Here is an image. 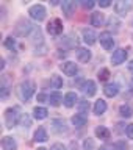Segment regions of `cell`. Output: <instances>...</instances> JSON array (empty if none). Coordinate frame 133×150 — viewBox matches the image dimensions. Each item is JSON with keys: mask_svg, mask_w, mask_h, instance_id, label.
Returning a JSON list of instances; mask_svg holds the SVG:
<instances>
[{"mask_svg": "<svg viewBox=\"0 0 133 150\" xmlns=\"http://www.w3.org/2000/svg\"><path fill=\"white\" fill-rule=\"evenodd\" d=\"M47 102H49L52 106H60V105H61V102H64V98L61 97V94H60V92H52L50 96L47 97Z\"/></svg>", "mask_w": 133, "mask_h": 150, "instance_id": "obj_15", "label": "cell"}, {"mask_svg": "<svg viewBox=\"0 0 133 150\" xmlns=\"http://www.w3.org/2000/svg\"><path fill=\"white\" fill-rule=\"evenodd\" d=\"M83 145H85V150H91V149H94V141L92 139H86L83 142Z\"/></svg>", "mask_w": 133, "mask_h": 150, "instance_id": "obj_30", "label": "cell"}, {"mask_svg": "<svg viewBox=\"0 0 133 150\" xmlns=\"http://www.w3.org/2000/svg\"><path fill=\"white\" fill-rule=\"evenodd\" d=\"M77 59L80 63H88L91 59V52L83 49V47H80V49H77Z\"/></svg>", "mask_w": 133, "mask_h": 150, "instance_id": "obj_14", "label": "cell"}, {"mask_svg": "<svg viewBox=\"0 0 133 150\" xmlns=\"http://www.w3.org/2000/svg\"><path fill=\"white\" fill-rule=\"evenodd\" d=\"M82 91L85 92V96H88V97H92L94 94L97 92L96 83H94L92 80H88V81H85V83H83V88H82Z\"/></svg>", "mask_w": 133, "mask_h": 150, "instance_id": "obj_9", "label": "cell"}, {"mask_svg": "<svg viewBox=\"0 0 133 150\" xmlns=\"http://www.w3.org/2000/svg\"><path fill=\"white\" fill-rule=\"evenodd\" d=\"M61 69H63V72L66 75H69V77H74V75H77V72H78L77 64L72 63V61H66L64 64H61Z\"/></svg>", "mask_w": 133, "mask_h": 150, "instance_id": "obj_8", "label": "cell"}, {"mask_svg": "<svg viewBox=\"0 0 133 150\" xmlns=\"http://www.w3.org/2000/svg\"><path fill=\"white\" fill-rule=\"evenodd\" d=\"M28 13H30V17L35 21H44L46 17V8L42 5H33Z\"/></svg>", "mask_w": 133, "mask_h": 150, "instance_id": "obj_5", "label": "cell"}, {"mask_svg": "<svg viewBox=\"0 0 133 150\" xmlns=\"http://www.w3.org/2000/svg\"><path fill=\"white\" fill-rule=\"evenodd\" d=\"M38 150H47V149H44V147H39V149H38Z\"/></svg>", "mask_w": 133, "mask_h": 150, "instance_id": "obj_40", "label": "cell"}, {"mask_svg": "<svg viewBox=\"0 0 133 150\" xmlns=\"http://www.w3.org/2000/svg\"><path fill=\"white\" fill-rule=\"evenodd\" d=\"M103 92H105L107 97H115V96H117V92H119V84L117 83L107 84V86L103 88Z\"/></svg>", "mask_w": 133, "mask_h": 150, "instance_id": "obj_13", "label": "cell"}, {"mask_svg": "<svg viewBox=\"0 0 133 150\" xmlns=\"http://www.w3.org/2000/svg\"><path fill=\"white\" fill-rule=\"evenodd\" d=\"M103 22H105V17H103L102 13H94L92 17H91V23L94 27H102Z\"/></svg>", "mask_w": 133, "mask_h": 150, "instance_id": "obj_19", "label": "cell"}, {"mask_svg": "<svg viewBox=\"0 0 133 150\" xmlns=\"http://www.w3.org/2000/svg\"><path fill=\"white\" fill-rule=\"evenodd\" d=\"M96 33H94L92 30H89V28H85L83 30V41L86 42L88 45H92L96 44Z\"/></svg>", "mask_w": 133, "mask_h": 150, "instance_id": "obj_12", "label": "cell"}, {"mask_svg": "<svg viewBox=\"0 0 133 150\" xmlns=\"http://www.w3.org/2000/svg\"><path fill=\"white\" fill-rule=\"evenodd\" d=\"M5 45H6L9 50H14V47H16V39H14L13 36H8L6 41H5Z\"/></svg>", "mask_w": 133, "mask_h": 150, "instance_id": "obj_29", "label": "cell"}, {"mask_svg": "<svg viewBox=\"0 0 133 150\" xmlns=\"http://www.w3.org/2000/svg\"><path fill=\"white\" fill-rule=\"evenodd\" d=\"M47 138H49V136H47V131L42 128H38L36 131H35V141H39V142H46L47 141Z\"/></svg>", "mask_w": 133, "mask_h": 150, "instance_id": "obj_23", "label": "cell"}, {"mask_svg": "<svg viewBox=\"0 0 133 150\" xmlns=\"http://www.w3.org/2000/svg\"><path fill=\"white\" fill-rule=\"evenodd\" d=\"M63 11H64V14L68 17H70V14L74 13V9H75V2H72V0H66V2H63Z\"/></svg>", "mask_w": 133, "mask_h": 150, "instance_id": "obj_18", "label": "cell"}, {"mask_svg": "<svg viewBox=\"0 0 133 150\" xmlns=\"http://www.w3.org/2000/svg\"><path fill=\"white\" fill-rule=\"evenodd\" d=\"M83 6L85 8H92L94 6V2H83Z\"/></svg>", "mask_w": 133, "mask_h": 150, "instance_id": "obj_35", "label": "cell"}, {"mask_svg": "<svg viewBox=\"0 0 133 150\" xmlns=\"http://www.w3.org/2000/svg\"><path fill=\"white\" fill-rule=\"evenodd\" d=\"M72 124L75 127H83V125H86V116H83V114H75L72 116Z\"/></svg>", "mask_w": 133, "mask_h": 150, "instance_id": "obj_22", "label": "cell"}, {"mask_svg": "<svg viewBox=\"0 0 133 150\" xmlns=\"http://www.w3.org/2000/svg\"><path fill=\"white\" fill-rule=\"evenodd\" d=\"M33 116H35V119L42 120V119H46V117H47V110H46V108H42V106H36L35 110H33Z\"/></svg>", "mask_w": 133, "mask_h": 150, "instance_id": "obj_20", "label": "cell"}, {"mask_svg": "<svg viewBox=\"0 0 133 150\" xmlns=\"http://www.w3.org/2000/svg\"><path fill=\"white\" fill-rule=\"evenodd\" d=\"M50 84H52V88H61L63 86V78L60 77V75H52L50 77Z\"/></svg>", "mask_w": 133, "mask_h": 150, "instance_id": "obj_24", "label": "cell"}, {"mask_svg": "<svg viewBox=\"0 0 133 150\" xmlns=\"http://www.w3.org/2000/svg\"><path fill=\"white\" fill-rule=\"evenodd\" d=\"M110 78V70L108 69H102V70H99V80L100 81H105V80Z\"/></svg>", "mask_w": 133, "mask_h": 150, "instance_id": "obj_28", "label": "cell"}, {"mask_svg": "<svg viewBox=\"0 0 133 150\" xmlns=\"http://www.w3.org/2000/svg\"><path fill=\"white\" fill-rule=\"evenodd\" d=\"M99 150H113V149H111V147H108V145H103V147H100Z\"/></svg>", "mask_w": 133, "mask_h": 150, "instance_id": "obj_37", "label": "cell"}, {"mask_svg": "<svg viewBox=\"0 0 133 150\" xmlns=\"http://www.w3.org/2000/svg\"><path fill=\"white\" fill-rule=\"evenodd\" d=\"M96 134H97V138L102 139V141H108V139H110V136H111L110 130L105 128V127H97V128H96Z\"/></svg>", "mask_w": 133, "mask_h": 150, "instance_id": "obj_17", "label": "cell"}, {"mask_svg": "<svg viewBox=\"0 0 133 150\" xmlns=\"http://www.w3.org/2000/svg\"><path fill=\"white\" fill-rule=\"evenodd\" d=\"M119 114H121L122 117H125V119H129V117L132 116V110H130V106H129V105H122V106L119 108Z\"/></svg>", "mask_w": 133, "mask_h": 150, "instance_id": "obj_25", "label": "cell"}, {"mask_svg": "<svg viewBox=\"0 0 133 150\" xmlns=\"http://www.w3.org/2000/svg\"><path fill=\"white\" fill-rule=\"evenodd\" d=\"M129 69H130V70H133V61H132V63L129 64Z\"/></svg>", "mask_w": 133, "mask_h": 150, "instance_id": "obj_39", "label": "cell"}, {"mask_svg": "<svg viewBox=\"0 0 133 150\" xmlns=\"http://www.w3.org/2000/svg\"><path fill=\"white\" fill-rule=\"evenodd\" d=\"M115 9H116V13L119 14V16H125V14L132 9V3L125 2V0H119V2H116Z\"/></svg>", "mask_w": 133, "mask_h": 150, "instance_id": "obj_7", "label": "cell"}, {"mask_svg": "<svg viewBox=\"0 0 133 150\" xmlns=\"http://www.w3.org/2000/svg\"><path fill=\"white\" fill-rule=\"evenodd\" d=\"M38 100H39V102H46V96H44V94H39V96H38Z\"/></svg>", "mask_w": 133, "mask_h": 150, "instance_id": "obj_36", "label": "cell"}, {"mask_svg": "<svg viewBox=\"0 0 133 150\" xmlns=\"http://www.w3.org/2000/svg\"><path fill=\"white\" fill-rule=\"evenodd\" d=\"M77 100H78V97H77V94H75V92H68L64 96V105L68 108H72L75 103H77Z\"/></svg>", "mask_w": 133, "mask_h": 150, "instance_id": "obj_16", "label": "cell"}, {"mask_svg": "<svg viewBox=\"0 0 133 150\" xmlns=\"http://www.w3.org/2000/svg\"><path fill=\"white\" fill-rule=\"evenodd\" d=\"M52 130H53L55 133H66V131H68V127H66L64 120L55 119V120H52Z\"/></svg>", "mask_w": 133, "mask_h": 150, "instance_id": "obj_10", "label": "cell"}, {"mask_svg": "<svg viewBox=\"0 0 133 150\" xmlns=\"http://www.w3.org/2000/svg\"><path fill=\"white\" fill-rule=\"evenodd\" d=\"M50 150H66V147H64L63 144L56 142V144H53V145H52V147H50Z\"/></svg>", "mask_w": 133, "mask_h": 150, "instance_id": "obj_31", "label": "cell"}, {"mask_svg": "<svg viewBox=\"0 0 133 150\" xmlns=\"http://www.w3.org/2000/svg\"><path fill=\"white\" fill-rule=\"evenodd\" d=\"M19 108L14 106V108H8L6 112H5V120H6V127H14L16 122L19 119Z\"/></svg>", "mask_w": 133, "mask_h": 150, "instance_id": "obj_2", "label": "cell"}, {"mask_svg": "<svg viewBox=\"0 0 133 150\" xmlns=\"http://www.w3.org/2000/svg\"><path fill=\"white\" fill-rule=\"evenodd\" d=\"M127 136H129L130 139H133V124H130L127 127Z\"/></svg>", "mask_w": 133, "mask_h": 150, "instance_id": "obj_33", "label": "cell"}, {"mask_svg": "<svg viewBox=\"0 0 133 150\" xmlns=\"http://www.w3.org/2000/svg\"><path fill=\"white\" fill-rule=\"evenodd\" d=\"M88 110H89V102L88 100H82L78 103V111H80V114H86L88 112Z\"/></svg>", "mask_w": 133, "mask_h": 150, "instance_id": "obj_26", "label": "cell"}, {"mask_svg": "<svg viewBox=\"0 0 133 150\" xmlns=\"http://www.w3.org/2000/svg\"><path fill=\"white\" fill-rule=\"evenodd\" d=\"M116 150H125L127 149V144L125 142H122V141H119V142H116Z\"/></svg>", "mask_w": 133, "mask_h": 150, "instance_id": "obj_32", "label": "cell"}, {"mask_svg": "<svg viewBox=\"0 0 133 150\" xmlns=\"http://www.w3.org/2000/svg\"><path fill=\"white\" fill-rule=\"evenodd\" d=\"M99 5H100L102 8H107V6H110V5H111V2H108V0H105V2H100Z\"/></svg>", "mask_w": 133, "mask_h": 150, "instance_id": "obj_34", "label": "cell"}, {"mask_svg": "<svg viewBox=\"0 0 133 150\" xmlns=\"http://www.w3.org/2000/svg\"><path fill=\"white\" fill-rule=\"evenodd\" d=\"M99 39H100V44L105 50H111L113 45H115V41H113V36L110 31H103L100 33V36H99Z\"/></svg>", "mask_w": 133, "mask_h": 150, "instance_id": "obj_6", "label": "cell"}, {"mask_svg": "<svg viewBox=\"0 0 133 150\" xmlns=\"http://www.w3.org/2000/svg\"><path fill=\"white\" fill-rule=\"evenodd\" d=\"M72 150H78V149H77V144H75V142H72Z\"/></svg>", "mask_w": 133, "mask_h": 150, "instance_id": "obj_38", "label": "cell"}, {"mask_svg": "<svg viewBox=\"0 0 133 150\" xmlns=\"http://www.w3.org/2000/svg\"><path fill=\"white\" fill-rule=\"evenodd\" d=\"M21 25H22V27H17V28L21 30L22 35H23V33H28V30L31 28V23L27 22V21H21Z\"/></svg>", "mask_w": 133, "mask_h": 150, "instance_id": "obj_27", "label": "cell"}, {"mask_svg": "<svg viewBox=\"0 0 133 150\" xmlns=\"http://www.w3.org/2000/svg\"><path fill=\"white\" fill-rule=\"evenodd\" d=\"M35 94V81L31 80H25V81L21 83V88H19V96L23 102L30 100L31 96Z\"/></svg>", "mask_w": 133, "mask_h": 150, "instance_id": "obj_1", "label": "cell"}, {"mask_svg": "<svg viewBox=\"0 0 133 150\" xmlns=\"http://www.w3.org/2000/svg\"><path fill=\"white\" fill-rule=\"evenodd\" d=\"M127 55H129L127 49H117V50H115V52H113V55H111V63L115 66L122 64L127 59Z\"/></svg>", "mask_w": 133, "mask_h": 150, "instance_id": "obj_4", "label": "cell"}, {"mask_svg": "<svg viewBox=\"0 0 133 150\" xmlns=\"http://www.w3.org/2000/svg\"><path fill=\"white\" fill-rule=\"evenodd\" d=\"M47 31L50 33L52 36H58L63 33V22L60 19H52V21L47 23Z\"/></svg>", "mask_w": 133, "mask_h": 150, "instance_id": "obj_3", "label": "cell"}, {"mask_svg": "<svg viewBox=\"0 0 133 150\" xmlns=\"http://www.w3.org/2000/svg\"><path fill=\"white\" fill-rule=\"evenodd\" d=\"M2 147L3 150H17V144L11 136H5L2 139Z\"/></svg>", "mask_w": 133, "mask_h": 150, "instance_id": "obj_11", "label": "cell"}, {"mask_svg": "<svg viewBox=\"0 0 133 150\" xmlns=\"http://www.w3.org/2000/svg\"><path fill=\"white\" fill-rule=\"evenodd\" d=\"M105 111H107V103H105V100H97L96 105H94V112H96L97 116H100V114H103Z\"/></svg>", "mask_w": 133, "mask_h": 150, "instance_id": "obj_21", "label": "cell"}]
</instances>
